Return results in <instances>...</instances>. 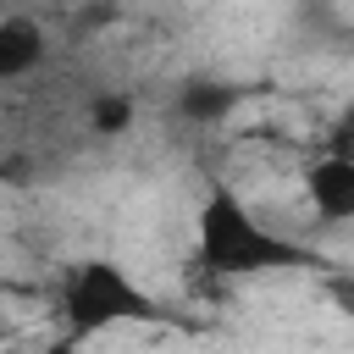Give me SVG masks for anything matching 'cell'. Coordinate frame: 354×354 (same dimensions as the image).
I'll use <instances>...</instances> for the list:
<instances>
[{"mask_svg": "<svg viewBox=\"0 0 354 354\" xmlns=\"http://www.w3.org/2000/svg\"><path fill=\"white\" fill-rule=\"evenodd\" d=\"M194 254L210 277H266V271H288V266L310 260L299 243H288L277 227H266L238 188H221V183L199 199Z\"/></svg>", "mask_w": 354, "mask_h": 354, "instance_id": "1", "label": "cell"}, {"mask_svg": "<svg viewBox=\"0 0 354 354\" xmlns=\"http://www.w3.org/2000/svg\"><path fill=\"white\" fill-rule=\"evenodd\" d=\"M149 315H155V299L116 260H77L61 277V321L72 337H94V332H111L122 321H149Z\"/></svg>", "mask_w": 354, "mask_h": 354, "instance_id": "2", "label": "cell"}, {"mask_svg": "<svg viewBox=\"0 0 354 354\" xmlns=\"http://www.w3.org/2000/svg\"><path fill=\"white\" fill-rule=\"evenodd\" d=\"M304 199L321 221H348L354 216V160L343 149H326L304 166Z\"/></svg>", "mask_w": 354, "mask_h": 354, "instance_id": "3", "label": "cell"}, {"mask_svg": "<svg viewBox=\"0 0 354 354\" xmlns=\"http://www.w3.org/2000/svg\"><path fill=\"white\" fill-rule=\"evenodd\" d=\"M44 55H50V33L39 17H22V11L0 17V83L33 77L44 66Z\"/></svg>", "mask_w": 354, "mask_h": 354, "instance_id": "4", "label": "cell"}, {"mask_svg": "<svg viewBox=\"0 0 354 354\" xmlns=\"http://www.w3.org/2000/svg\"><path fill=\"white\" fill-rule=\"evenodd\" d=\"M238 88L232 83H188L183 94H177V116L183 122H194V127H216V122H227L232 111H238Z\"/></svg>", "mask_w": 354, "mask_h": 354, "instance_id": "5", "label": "cell"}, {"mask_svg": "<svg viewBox=\"0 0 354 354\" xmlns=\"http://www.w3.org/2000/svg\"><path fill=\"white\" fill-rule=\"evenodd\" d=\"M133 122V100L127 94H100V100H88V127L94 133H122Z\"/></svg>", "mask_w": 354, "mask_h": 354, "instance_id": "6", "label": "cell"}]
</instances>
